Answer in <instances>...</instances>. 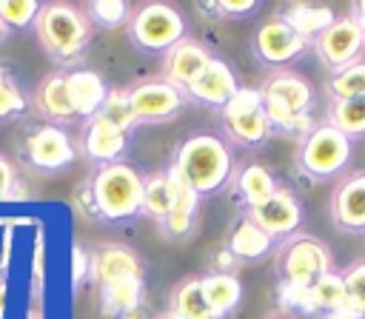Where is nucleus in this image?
<instances>
[{
	"label": "nucleus",
	"mask_w": 365,
	"mask_h": 319,
	"mask_svg": "<svg viewBox=\"0 0 365 319\" xmlns=\"http://www.w3.org/2000/svg\"><path fill=\"white\" fill-rule=\"evenodd\" d=\"M171 168L197 194H214L228 182V177L234 171V157L222 137L197 131V134H188L177 145Z\"/></svg>",
	"instance_id": "1"
},
{
	"label": "nucleus",
	"mask_w": 365,
	"mask_h": 319,
	"mask_svg": "<svg viewBox=\"0 0 365 319\" xmlns=\"http://www.w3.org/2000/svg\"><path fill=\"white\" fill-rule=\"evenodd\" d=\"M34 34L48 57L57 63H74L91 40V23L86 11L71 3H40Z\"/></svg>",
	"instance_id": "2"
},
{
	"label": "nucleus",
	"mask_w": 365,
	"mask_h": 319,
	"mask_svg": "<svg viewBox=\"0 0 365 319\" xmlns=\"http://www.w3.org/2000/svg\"><path fill=\"white\" fill-rule=\"evenodd\" d=\"M259 94H262V111L271 128L302 131V137L311 131L308 108L314 100V88L305 77L294 71H277L262 83Z\"/></svg>",
	"instance_id": "3"
},
{
	"label": "nucleus",
	"mask_w": 365,
	"mask_h": 319,
	"mask_svg": "<svg viewBox=\"0 0 365 319\" xmlns=\"http://www.w3.org/2000/svg\"><path fill=\"white\" fill-rule=\"evenodd\" d=\"M140 197H143V177L123 160L100 165L88 185V199L94 202L97 214L114 222L137 216Z\"/></svg>",
	"instance_id": "4"
},
{
	"label": "nucleus",
	"mask_w": 365,
	"mask_h": 319,
	"mask_svg": "<svg viewBox=\"0 0 365 319\" xmlns=\"http://www.w3.org/2000/svg\"><path fill=\"white\" fill-rule=\"evenodd\" d=\"M334 259L322 239L311 234H291L277 251V273L282 291H308L319 276L331 273Z\"/></svg>",
	"instance_id": "5"
},
{
	"label": "nucleus",
	"mask_w": 365,
	"mask_h": 319,
	"mask_svg": "<svg viewBox=\"0 0 365 319\" xmlns=\"http://www.w3.org/2000/svg\"><path fill=\"white\" fill-rule=\"evenodd\" d=\"M351 160V137L336 131L334 125H317L311 128L297 151V165L311 179H328L339 174Z\"/></svg>",
	"instance_id": "6"
},
{
	"label": "nucleus",
	"mask_w": 365,
	"mask_h": 319,
	"mask_svg": "<svg viewBox=\"0 0 365 319\" xmlns=\"http://www.w3.org/2000/svg\"><path fill=\"white\" fill-rule=\"evenodd\" d=\"M128 37L145 51H168L185 37V20L168 3H143L128 17Z\"/></svg>",
	"instance_id": "7"
},
{
	"label": "nucleus",
	"mask_w": 365,
	"mask_h": 319,
	"mask_svg": "<svg viewBox=\"0 0 365 319\" xmlns=\"http://www.w3.org/2000/svg\"><path fill=\"white\" fill-rule=\"evenodd\" d=\"M222 111V128L225 134L245 145V148H254V145H262L268 137H271V122L262 111V94L259 88H237V94L220 108Z\"/></svg>",
	"instance_id": "8"
},
{
	"label": "nucleus",
	"mask_w": 365,
	"mask_h": 319,
	"mask_svg": "<svg viewBox=\"0 0 365 319\" xmlns=\"http://www.w3.org/2000/svg\"><path fill=\"white\" fill-rule=\"evenodd\" d=\"M319 63L328 66L331 71H339L351 63H356L365 40L359 34V26L354 23L351 14H342V17H334V23L311 43Z\"/></svg>",
	"instance_id": "9"
},
{
	"label": "nucleus",
	"mask_w": 365,
	"mask_h": 319,
	"mask_svg": "<svg viewBox=\"0 0 365 319\" xmlns=\"http://www.w3.org/2000/svg\"><path fill=\"white\" fill-rule=\"evenodd\" d=\"M308 48V40L299 37L279 14L265 20L257 31H254V54L259 63L265 66H285L291 60H297L302 51Z\"/></svg>",
	"instance_id": "10"
},
{
	"label": "nucleus",
	"mask_w": 365,
	"mask_h": 319,
	"mask_svg": "<svg viewBox=\"0 0 365 319\" xmlns=\"http://www.w3.org/2000/svg\"><path fill=\"white\" fill-rule=\"evenodd\" d=\"M259 231H265L271 239L274 236H291L302 225V205L288 188H277L265 202L248 208L245 214Z\"/></svg>",
	"instance_id": "11"
},
{
	"label": "nucleus",
	"mask_w": 365,
	"mask_h": 319,
	"mask_svg": "<svg viewBox=\"0 0 365 319\" xmlns=\"http://www.w3.org/2000/svg\"><path fill=\"white\" fill-rule=\"evenodd\" d=\"M128 103H131L137 122H163V120H171L182 108L185 91H180L177 85L165 80H151V83L134 85L128 91Z\"/></svg>",
	"instance_id": "12"
},
{
	"label": "nucleus",
	"mask_w": 365,
	"mask_h": 319,
	"mask_svg": "<svg viewBox=\"0 0 365 319\" xmlns=\"http://www.w3.org/2000/svg\"><path fill=\"white\" fill-rule=\"evenodd\" d=\"M26 160L40 168V171H60L68 168L77 157L74 142L68 140V134L57 125H40L37 131H31L23 142Z\"/></svg>",
	"instance_id": "13"
},
{
	"label": "nucleus",
	"mask_w": 365,
	"mask_h": 319,
	"mask_svg": "<svg viewBox=\"0 0 365 319\" xmlns=\"http://www.w3.org/2000/svg\"><path fill=\"white\" fill-rule=\"evenodd\" d=\"M331 222L339 231H365V171L348 174L331 194Z\"/></svg>",
	"instance_id": "14"
},
{
	"label": "nucleus",
	"mask_w": 365,
	"mask_h": 319,
	"mask_svg": "<svg viewBox=\"0 0 365 319\" xmlns=\"http://www.w3.org/2000/svg\"><path fill=\"white\" fill-rule=\"evenodd\" d=\"M168 179V214H165V231L174 239H185L194 225H197V208H200V194L168 165L165 171Z\"/></svg>",
	"instance_id": "15"
},
{
	"label": "nucleus",
	"mask_w": 365,
	"mask_h": 319,
	"mask_svg": "<svg viewBox=\"0 0 365 319\" xmlns=\"http://www.w3.org/2000/svg\"><path fill=\"white\" fill-rule=\"evenodd\" d=\"M208 63H211V54L197 40L182 37L177 46H171L165 51V63H163L165 83L177 85L180 91H188V85L205 71Z\"/></svg>",
	"instance_id": "16"
},
{
	"label": "nucleus",
	"mask_w": 365,
	"mask_h": 319,
	"mask_svg": "<svg viewBox=\"0 0 365 319\" xmlns=\"http://www.w3.org/2000/svg\"><path fill=\"white\" fill-rule=\"evenodd\" d=\"M125 142H128V134H123L117 125H111L108 120H103L100 114L88 117L86 125H83V137H80V145H83V154L100 165H108V162H120L123 151H125Z\"/></svg>",
	"instance_id": "17"
},
{
	"label": "nucleus",
	"mask_w": 365,
	"mask_h": 319,
	"mask_svg": "<svg viewBox=\"0 0 365 319\" xmlns=\"http://www.w3.org/2000/svg\"><path fill=\"white\" fill-rule=\"evenodd\" d=\"M237 77H234V71H231V66L228 63H222V60H217V57H211V63L205 66V71L188 85V97H194V100H200V103H205V105H217V108H222L234 94H237Z\"/></svg>",
	"instance_id": "18"
},
{
	"label": "nucleus",
	"mask_w": 365,
	"mask_h": 319,
	"mask_svg": "<svg viewBox=\"0 0 365 319\" xmlns=\"http://www.w3.org/2000/svg\"><path fill=\"white\" fill-rule=\"evenodd\" d=\"M88 276L100 288V285H108L123 276H143V262L125 245H103L88 262Z\"/></svg>",
	"instance_id": "19"
},
{
	"label": "nucleus",
	"mask_w": 365,
	"mask_h": 319,
	"mask_svg": "<svg viewBox=\"0 0 365 319\" xmlns=\"http://www.w3.org/2000/svg\"><path fill=\"white\" fill-rule=\"evenodd\" d=\"M100 308L106 316L137 319L143 308V276H123L100 285Z\"/></svg>",
	"instance_id": "20"
},
{
	"label": "nucleus",
	"mask_w": 365,
	"mask_h": 319,
	"mask_svg": "<svg viewBox=\"0 0 365 319\" xmlns=\"http://www.w3.org/2000/svg\"><path fill=\"white\" fill-rule=\"evenodd\" d=\"M66 85H68L74 114L83 120L94 117L100 111L103 100L108 97V85L97 71H71V74H66Z\"/></svg>",
	"instance_id": "21"
},
{
	"label": "nucleus",
	"mask_w": 365,
	"mask_h": 319,
	"mask_svg": "<svg viewBox=\"0 0 365 319\" xmlns=\"http://www.w3.org/2000/svg\"><path fill=\"white\" fill-rule=\"evenodd\" d=\"M200 291H202V299L214 319L231 313L242 299V285L228 271H211V273L200 276Z\"/></svg>",
	"instance_id": "22"
},
{
	"label": "nucleus",
	"mask_w": 365,
	"mask_h": 319,
	"mask_svg": "<svg viewBox=\"0 0 365 319\" xmlns=\"http://www.w3.org/2000/svg\"><path fill=\"white\" fill-rule=\"evenodd\" d=\"M34 108H37L43 117L54 120V122H71V120H77L74 105H71V97H68L66 74L57 71V74H48V77L40 83V88H37V94H34Z\"/></svg>",
	"instance_id": "23"
},
{
	"label": "nucleus",
	"mask_w": 365,
	"mask_h": 319,
	"mask_svg": "<svg viewBox=\"0 0 365 319\" xmlns=\"http://www.w3.org/2000/svg\"><path fill=\"white\" fill-rule=\"evenodd\" d=\"M271 242L274 239L265 231H259L248 216H242L240 222H234L225 251L234 256V262H251V259H259L262 253H268Z\"/></svg>",
	"instance_id": "24"
},
{
	"label": "nucleus",
	"mask_w": 365,
	"mask_h": 319,
	"mask_svg": "<svg viewBox=\"0 0 365 319\" xmlns=\"http://www.w3.org/2000/svg\"><path fill=\"white\" fill-rule=\"evenodd\" d=\"M299 37H305L308 43H314L331 23H334V11L331 6H311V3H291L285 6V11L279 14Z\"/></svg>",
	"instance_id": "25"
},
{
	"label": "nucleus",
	"mask_w": 365,
	"mask_h": 319,
	"mask_svg": "<svg viewBox=\"0 0 365 319\" xmlns=\"http://www.w3.org/2000/svg\"><path fill=\"white\" fill-rule=\"evenodd\" d=\"M277 188L279 185H277L274 174L265 165H259V162H248L237 174V191H240V199H242L245 208H254V205L265 202Z\"/></svg>",
	"instance_id": "26"
},
{
	"label": "nucleus",
	"mask_w": 365,
	"mask_h": 319,
	"mask_svg": "<svg viewBox=\"0 0 365 319\" xmlns=\"http://www.w3.org/2000/svg\"><path fill=\"white\" fill-rule=\"evenodd\" d=\"M177 319H214L205 299H202V291H200V276H188L182 279L174 293H171V308H168Z\"/></svg>",
	"instance_id": "27"
},
{
	"label": "nucleus",
	"mask_w": 365,
	"mask_h": 319,
	"mask_svg": "<svg viewBox=\"0 0 365 319\" xmlns=\"http://www.w3.org/2000/svg\"><path fill=\"white\" fill-rule=\"evenodd\" d=\"M328 125L342 131L345 137L365 134V97L354 100H331L328 103Z\"/></svg>",
	"instance_id": "28"
},
{
	"label": "nucleus",
	"mask_w": 365,
	"mask_h": 319,
	"mask_svg": "<svg viewBox=\"0 0 365 319\" xmlns=\"http://www.w3.org/2000/svg\"><path fill=\"white\" fill-rule=\"evenodd\" d=\"M331 100H354V97H365V60H356L339 71H331L328 83H325Z\"/></svg>",
	"instance_id": "29"
},
{
	"label": "nucleus",
	"mask_w": 365,
	"mask_h": 319,
	"mask_svg": "<svg viewBox=\"0 0 365 319\" xmlns=\"http://www.w3.org/2000/svg\"><path fill=\"white\" fill-rule=\"evenodd\" d=\"M140 211L148 214L157 222H165V214H168V179H165V171H157V174L143 179Z\"/></svg>",
	"instance_id": "30"
},
{
	"label": "nucleus",
	"mask_w": 365,
	"mask_h": 319,
	"mask_svg": "<svg viewBox=\"0 0 365 319\" xmlns=\"http://www.w3.org/2000/svg\"><path fill=\"white\" fill-rule=\"evenodd\" d=\"M86 17H88V23L103 26V28H120L123 23L128 26L131 6L123 0H91L86 6Z\"/></svg>",
	"instance_id": "31"
},
{
	"label": "nucleus",
	"mask_w": 365,
	"mask_h": 319,
	"mask_svg": "<svg viewBox=\"0 0 365 319\" xmlns=\"http://www.w3.org/2000/svg\"><path fill=\"white\" fill-rule=\"evenodd\" d=\"M103 120H108L111 125H117L123 134H128L134 125H137V117L131 111V103H128V91H120V88H111L108 97L103 100L100 111H97Z\"/></svg>",
	"instance_id": "32"
},
{
	"label": "nucleus",
	"mask_w": 365,
	"mask_h": 319,
	"mask_svg": "<svg viewBox=\"0 0 365 319\" xmlns=\"http://www.w3.org/2000/svg\"><path fill=\"white\" fill-rule=\"evenodd\" d=\"M29 111V100L26 94L20 91V85L14 83L11 71L6 66H0V122L6 120H14L20 114Z\"/></svg>",
	"instance_id": "33"
},
{
	"label": "nucleus",
	"mask_w": 365,
	"mask_h": 319,
	"mask_svg": "<svg viewBox=\"0 0 365 319\" xmlns=\"http://www.w3.org/2000/svg\"><path fill=\"white\" fill-rule=\"evenodd\" d=\"M342 285H345V308L362 319L365 316V262L351 265L342 273Z\"/></svg>",
	"instance_id": "34"
},
{
	"label": "nucleus",
	"mask_w": 365,
	"mask_h": 319,
	"mask_svg": "<svg viewBox=\"0 0 365 319\" xmlns=\"http://www.w3.org/2000/svg\"><path fill=\"white\" fill-rule=\"evenodd\" d=\"M40 11L37 0H0V20L6 28H26Z\"/></svg>",
	"instance_id": "35"
},
{
	"label": "nucleus",
	"mask_w": 365,
	"mask_h": 319,
	"mask_svg": "<svg viewBox=\"0 0 365 319\" xmlns=\"http://www.w3.org/2000/svg\"><path fill=\"white\" fill-rule=\"evenodd\" d=\"M254 9H257V0H217L211 6V11L225 17H242V14H251Z\"/></svg>",
	"instance_id": "36"
},
{
	"label": "nucleus",
	"mask_w": 365,
	"mask_h": 319,
	"mask_svg": "<svg viewBox=\"0 0 365 319\" xmlns=\"http://www.w3.org/2000/svg\"><path fill=\"white\" fill-rule=\"evenodd\" d=\"M11 185H17L14 168H11V162L0 154V199H9V197H11Z\"/></svg>",
	"instance_id": "37"
},
{
	"label": "nucleus",
	"mask_w": 365,
	"mask_h": 319,
	"mask_svg": "<svg viewBox=\"0 0 365 319\" xmlns=\"http://www.w3.org/2000/svg\"><path fill=\"white\" fill-rule=\"evenodd\" d=\"M83 253H86L83 248H74V279H77V282L88 273V265H86V256H83Z\"/></svg>",
	"instance_id": "38"
},
{
	"label": "nucleus",
	"mask_w": 365,
	"mask_h": 319,
	"mask_svg": "<svg viewBox=\"0 0 365 319\" xmlns=\"http://www.w3.org/2000/svg\"><path fill=\"white\" fill-rule=\"evenodd\" d=\"M348 14L354 17V23L359 26V34H362V40H365V0H359V3H354V9H351Z\"/></svg>",
	"instance_id": "39"
},
{
	"label": "nucleus",
	"mask_w": 365,
	"mask_h": 319,
	"mask_svg": "<svg viewBox=\"0 0 365 319\" xmlns=\"http://www.w3.org/2000/svg\"><path fill=\"white\" fill-rule=\"evenodd\" d=\"M26 319H43V313H40V310H34V308H31V310H29V316H26Z\"/></svg>",
	"instance_id": "40"
},
{
	"label": "nucleus",
	"mask_w": 365,
	"mask_h": 319,
	"mask_svg": "<svg viewBox=\"0 0 365 319\" xmlns=\"http://www.w3.org/2000/svg\"><path fill=\"white\" fill-rule=\"evenodd\" d=\"M154 319H177L171 310H165V313H160V316H154Z\"/></svg>",
	"instance_id": "41"
},
{
	"label": "nucleus",
	"mask_w": 365,
	"mask_h": 319,
	"mask_svg": "<svg viewBox=\"0 0 365 319\" xmlns=\"http://www.w3.org/2000/svg\"><path fill=\"white\" fill-rule=\"evenodd\" d=\"M6 31H9V28H6V26H3V20H0V40L6 37Z\"/></svg>",
	"instance_id": "42"
},
{
	"label": "nucleus",
	"mask_w": 365,
	"mask_h": 319,
	"mask_svg": "<svg viewBox=\"0 0 365 319\" xmlns=\"http://www.w3.org/2000/svg\"><path fill=\"white\" fill-rule=\"evenodd\" d=\"M271 319H288V316H271Z\"/></svg>",
	"instance_id": "43"
}]
</instances>
